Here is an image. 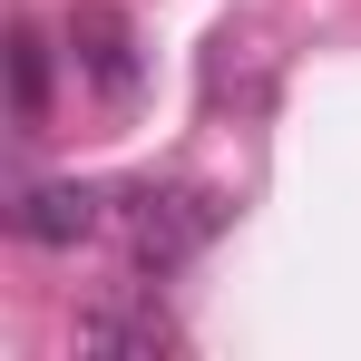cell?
<instances>
[{
  "label": "cell",
  "mask_w": 361,
  "mask_h": 361,
  "mask_svg": "<svg viewBox=\"0 0 361 361\" xmlns=\"http://www.w3.org/2000/svg\"><path fill=\"white\" fill-rule=\"evenodd\" d=\"M118 215H127V254H137V274H176L185 254L225 225V205H215L205 185H137Z\"/></svg>",
  "instance_id": "1"
},
{
  "label": "cell",
  "mask_w": 361,
  "mask_h": 361,
  "mask_svg": "<svg viewBox=\"0 0 361 361\" xmlns=\"http://www.w3.org/2000/svg\"><path fill=\"white\" fill-rule=\"evenodd\" d=\"M98 215H108V195H98V185H78V176H39V185H20L10 235L39 244V254H68V244L98 235Z\"/></svg>",
  "instance_id": "2"
},
{
  "label": "cell",
  "mask_w": 361,
  "mask_h": 361,
  "mask_svg": "<svg viewBox=\"0 0 361 361\" xmlns=\"http://www.w3.org/2000/svg\"><path fill=\"white\" fill-rule=\"evenodd\" d=\"M68 49H78V68H88L108 98H137V30H127V10L78 0V10H68Z\"/></svg>",
  "instance_id": "3"
},
{
  "label": "cell",
  "mask_w": 361,
  "mask_h": 361,
  "mask_svg": "<svg viewBox=\"0 0 361 361\" xmlns=\"http://www.w3.org/2000/svg\"><path fill=\"white\" fill-rule=\"evenodd\" d=\"M78 352H137V361H157V352H176V322L157 312V302H108V312H78Z\"/></svg>",
  "instance_id": "4"
},
{
  "label": "cell",
  "mask_w": 361,
  "mask_h": 361,
  "mask_svg": "<svg viewBox=\"0 0 361 361\" xmlns=\"http://www.w3.org/2000/svg\"><path fill=\"white\" fill-rule=\"evenodd\" d=\"M10 118H20V137L49 118V39L30 20H10Z\"/></svg>",
  "instance_id": "5"
}]
</instances>
